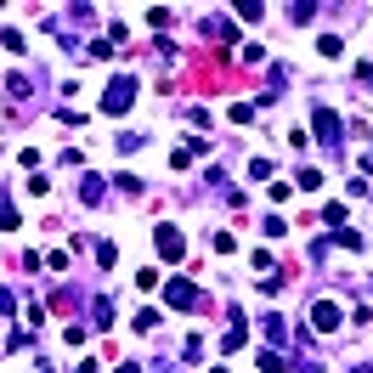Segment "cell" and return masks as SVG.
<instances>
[{"mask_svg": "<svg viewBox=\"0 0 373 373\" xmlns=\"http://www.w3.org/2000/svg\"><path fill=\"white\" fill-rule=\"evenodd\" d=\"M311 322H317V328H340V306L317 300V306H311Z\"/></svg>", "mask_w": 373, "mask_h": 373, "instance_id": "6da1fadb", "label": "cell"}, {"mask_svg": "<svg viewBox=\"0 0 373 373\" xmlns=\"http://www.w3.org/2000/svg\"><path fill=\"white\" fill-rule=\"evenodd\" d=\"M131 91H136L131 79H119V85L108 91V113H124V102H131Z\"/></svg>", "mask_w": 373, "mask_h": 373, "instance_id": "7a4b0ae2", "label": "cell"}, {"mask_svg": "<svg viewBox=\"0 0 373 373\" xmlns=\"http://www.w3.org/2000/svg\"><path fill=\"white\" fill-rule=\"evenodd\" d=\"M158 249L176 260V255H181V232H176V226H158Z\"/></svg>", "mask_w": 373, "mask_h": 373, "instance_id": "3957f363", "label": "cell"}]
</instances>
